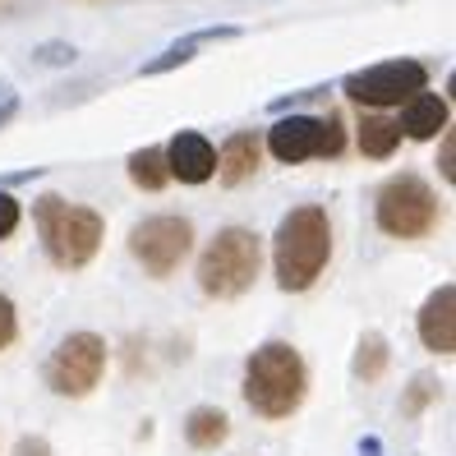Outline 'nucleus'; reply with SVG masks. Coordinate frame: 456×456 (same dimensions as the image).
I'll list each match as a JSON object with an SVG mask.
<instances>
[{
  "label": "nucleus",
  "mask_w": 456,
  "mask_h": 456,
  "mask_svg": "<svg viewBox=\"0 0 456 456\" xmlns=\"http://www.w3.org/2000/svg\"><path fill=\"white\" fill-rule=\"evenodd\" d=\"M226 434H231V419L217 406H194L190 415H184V438H190V447H199V452L226 443Z\"/></svg>",
  "instance_id": "obj_16"
},
{
  "label": "nucleus",
  "mask_w": 456,
  "mask_h": 456,
  "mask_svg": "<svg viewBox=\"0 0 456 456\" xmlns=\"http://www.w3.org/2000/svg\"><path fill=\"white\" fill-rule=\"evenodd\" d=\"M37 231H42V245L51 254V263L74 273V267H88L102 249V235H106V222L97 208H84V203H65L61 194H42L37 208Z\"/></svg>",
  "instance_id": "obj_3"
},
{
  "label": "nucleus",
  "mask_w": 456,
  "mask_h": 456,
  "mask_svg": "<svg viewBox=\"0 0 456 456\" xmlns=\"http://www.w3.org/2000/svg\"><path fill=\"white\" fill-rule=\"evenodd\" d=\"M415 328H419L424 351H434V355L456 351V286H438L434 295H428L419 318H415Z\"/></svg>",
  "instance_id": "obj_11"
},
{
  "label": "nucleus",
  "mask_w": 456,
  "mask_h": 456,
  "mask_svg": "<svg viewBox=\"0 0 456 456\" xmlns=\"http://www.w3.org/2000/svg\"><path fill=\"white\" fill-rule=\"evenodd\" d=\"M19 116V88L14 84H5V78H0V129H5L10 120Z\"/></svg>",
  "instance_id": "obj_23"
},
{
  "label": "nucleus",
  "mask_w": 456,
  "mask_h": 456,
  "mask_svg": "<svg viewBox=\"0 0 456 456\" xmlns=\"http://www.w3.org/2000/svg\"><path fill=\"white\" fill-rule=\"evenodd\" d=\"M258 162H263V139L254 129H235L231 139L217 148V175H222V184H245L254 171H258Z\"/></svg>",
  "instance_id": "obj_13"
},
{
  "label": "nucleus",
  "mask_w": 456,
  "mask_h": 456,
  "mask_svg": "<svg viewBox=\"0 0 456 456\" xmlns=\"http://www.w3.org/2000/svg\"><path fill=\"white\" fill-rule=\"evenodd\" d=\"M106 341L97 332H69L46 360V387L56 396H88L102 383Z\"/></svg>",
  "instance_id": "obj_9"
},
{
  "label": "nucleus",
  "mask_w": 456,
  "mask_h": 456,
  "mask_svg": "<svg viewBox=\"0 0 456 456\" xmlns=\"http://www.w3.org/2000/svg\"><path fill=\"white\" fill-rule=\"evenodd\" d=\"M194 249V222L162 212V217H143L129 231V254L139 258V267L148 277H171L175 267L190 258Z\"/></svg>",
  "instance_id": "obj_7"
},
{
  "label": "nucleus",
  "mask_w": 456,
  "mask_h": 456,
  "mask_svg": "<svg viewBox=\"0 0 456 456\" xmlns=\"http://www.w3.org/2000/svg\"><path fill=\"white\" fill-rule=\"evenodd\" d=\"M438 387H443V383L434 379V373H419V379L411 383V392L401 396V415H419V411L428 406V401L438 396Z\"/></svg>",
  "instance_id": "obj_19"
},
{
  "label": "nucleus",
  "mask_w": 456,
  "mask_h": 456,
  "mask_svg": "<svg viewBox=\"0 0 456 456\" xmlns=\"http://www.w3.org/2000/svg\"><path fill=\"white\" fill-rule=\"evenodd\" d=\"M258 267H263L258 235L249 226H222L199 258V286L212 300H235L258 281Z\"/></svg>",
  "instance_id": "obj_4"
},
{
  "label": "nucleus",
  "mask_w": 456,
  "mask_h": 456,
  "mask_svg": "<svg viewBox=\"0 0 456 456\" xmlns=\"http://www.w3.org/2000/svg\"><path fill=\"white\" fill-rule=\"evenodd\" d=\"M401 148V125L387 111H364L360 116V152L369 162H387V157Z\"/></svg>",
  "instance_id": "obj_15"
},
{
  "label": "nucleus",
  "mask_w": 456,
  "mask_h": 456,
  "mask_svg": "<svg viewBox=\"0 0 456 456\" xmlns=\"http://www.w3.org/2000/svg\"><path fill=\"white\" fill-rule=\"evenodd\" d=\"M74 56L78 51L69 42H46V46L33 51V65H74Z\"/></svg>",
  "instance_id": "obj_21"
},
{
  "label": "nucleus",
  "mask_w": 456,
  "mask_h": 456,
  "mask_svg": "<svg viewBox=\"0 0 456 456\" xmlns=\"http://www.w3.org/2000/svg\"><path fill=\"white\" fill-rule=\"evenodd\" d=\"M267 152L286 167H300L309 157H341L346 148V125L337 111L328 116H286L267 129Z\"/></svg>",
  "instance_id": "obj_6"
},
{
  "label": "nucleus",
  "mask_w": 456,
  "mask_h": 456,
  "mask_svg": "<svg viewBox=\"0 0 456 456\" xmlns=\"http://www.w3.org/2000/svg\"><path fill=\"white\" fill-rule=\"evenodd\" d=\"M373 217H379V231L392 235V240H424L438 226L443 208H438V194L428 190L415 171H406V175H392L379 190Z\"/></svg>",
  "instance_id": "obj_5"
},
{
  "label": "nucleus",
  "mask_w": 456,
  "mask_h": 456,
  "mask_svg": "<svg viewBox=\"0 0 456 456\" xmlns=\"http://www.w3.org/2000/svg\"><path fill=\"white\" fill-rule=\"evenodd\" d=\"M162 152H167L171 180H180V184H208L217 175V148H212L199 129H180Z\"/></svg>",
  "instance_id": "obj_10"
},
{
  "label": "nucleus",
  "mask_w": 456,
  "mask_h": 456,
  "mask_svg": "<svg viewBox=\"0 0 456 456\" xmlns=\"http://www.w3.org/2000/svg\"><path fill=\"white\" fill-rule=\"evenodd\" d=\"M443 180H447V184L456 180V139H452V134L443 139Z\"/></svg>",
  "instance_id": "obj_25"
},
{
  "label": "nucleus",
  "mask_w": 456,
  "mask_h": 456,
  "mask_svg": "<svg viewBox=\"0 0 456 456\" xmlns=\"http://www.w3.org/2000/svg\"><path fill=\"white\" fill-rule=\"evenodd\" d=\"M332 263V222L318 203L290 208L277 235H273V267H277V286L300 295L309 290Z\"/></svg>",
  "instance_id": "obj_1"
},
{
  "label": "nucleus",
  "mask_w": 456,
  "mask_h": 456,
  "mask_svg": "<svg viewBox=\"0 0 456 456\" xmlns=\"http://www.w3.org/2000/svg\"><path fill=\"white\" fill-rule=\"evenodd\" d=\"M396 125H401V134L406 139H438V134L452 125V106H447V97H438V93H415L411 102H401V116H396Z\"/></svg>",
  "instance_id": "obj_12"
},
{
  "label": "nucleus",
  "mask_w": 456,
  "mask_h": 456,
  "mask_svg": "<svg viewBox=\"0 0 456 456\" xmlns=\"http://www.w3.org/2000/svg\"><path fill=\"white\" fill-rule=\"evenodd\" d=\"M14 456H51V443L37 438V434H28V438H19V443H14Z\"/></svg>",
  "instance_id": "obj_24"
},
{
  "label": "nucleus",
  "mask_w": 456,
  "mask_h": 456,
  "mask_svg": "<svg viewBox=\"0 0 456 456\" xmlns=\"http://www.w3.org/2000/svg\"><path fill=\"white\" fill-rule=\"evenodd\" d=\"M240 33H245V28H235V23H226V28H203V33H190L184 42H171V46L162 51V56L143 61V65H139V74H143V78L171 74V69H180V65H190V61L199 56V46H203V42H212V37H217V42H231V37H240Z\"/></svg>",
  "instance_id": "obj_14"
},
{
  "label": "nucleus",
  "mask_w": 456,
  "mask_h": 456,
  "mask_svg": "<svg viewBox=\"0 0 456 456\" xmlns=\"http://www.w3.org/2000/svg\"><path fill=\"white\" fill-rule=\"evenodd\" d=\"M14 337H19V314H14V300L0 290V351H10Z\"/></svg>",
  "instance_id": "obj_20"
},
{
  "label": "nucleus",
  "mask_w": 456,
  "mask_h": 456,
  "mask_svg": "<svg viewBox=\"0 0 456 456\" xmlns=\"http://www.w3.org/2000/svg\"><path fill=\"white\" fill-rule=\"evenodd\" d=\"M387 364H392V351H387V337L383 332H364L360 337V346H355V379H364V383H379L383 373H387Z\"/></svg>",
  "instance_id": "obj_18"
},
{
  "label": "nucleus",
  "mask_w": 456,
  "mask_h": 456,
  "mask_svg": "<svg viewBox=\"0 0 456 456\" xmlns=\"http://www.w3.org/2000/svg\"><path fill=\"white\" fill-rule=\"evenodd\" d=\"M129 180L139 184V190H148V194L167 190V184H171L167 152H162V148H139V152H129Z\"/></svg>",
  "instance_id": "obj_17"
},
{
  "label": "nucleus",
  "mask_w": 456,
  "mask_h": 456,
  "mask_svg": "<svg viewBox=\"0 0 456 456\" xmlns=\"http://www.w3.org/2000/svg\"><path fill=\"white\" fill-rule=\"evenodd\" d=\"M245 401L249 411L263 419H290L295 411L305 406L309 392V369L305 355L295 351L290 341H267L245 360Z\"/></svg>",
  "instance_id": "obj_2"
},
{
  "label": "nucleus",
  "mask_w": 456,
  "mask_h": 456,
  "mask_svg": "<svg viewBox=\"0 0 456 456\" xmlns=\"http://www.w3.org/2000/svg\"><path fill=\"white\" fill-rule=\"evenodd\" d=\"M428 84V69L419 61H383V65H369L360 74H346L341 93L351 97L355 106H369V111H387V106L411 102L415 93H424Z\"/></svg>",
  "instance_id": "obj_8"
},
{
  "label": "nucleus",
  "mask_w": 456,
  "mask_h": 456,
  "mask_svg": "<svg viewBox=\"0 0 456 456\" xmlns=\"http://www.w3.org/2000/svg\"><path fill=\"white\" fill-rule=\"evenodd\" d=\"M19 222H23V208H19V199L0 190V240H10V235L19 231Z\"/></svg>",
  "instance_id": "obj_22"
}]
</instances>
